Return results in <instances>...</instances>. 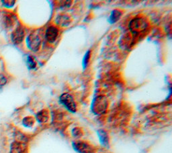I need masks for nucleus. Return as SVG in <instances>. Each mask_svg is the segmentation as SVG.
I'll return each instance as SVG.
<instances>
[{"mask_svg": "<svg viewBox=\"0 0 172 153\" xmlns=\"http://www.w3.org/2000/svg\"><path fill=\"white\" fill-rule=\"evenodd\" d=\"M40 30H34L28 35L26 38V46L32 52H36L39 50L41 43H42V38H41Z\"/></svg>", "mask_w": 172, "mask_h": 153, "instance_id": "nucleus-1", "label": "nucleus"}, {"mask_svg": "<svg viewBox=\"0 0 172 153\" xmlns=\"http://www.w3.org/2000/svg\"><path fill=\"white\" fill-rule=\"evenodd\" d=\"M148 22L143 17H136L130 22L129 27L133 34H137L144 31L148 27Z\"/></svg>", "mask_w": 172, "mask_h": 153, "instance_id": "nucleus-2", "label": "nucleus"}, {"mask_svg": "<svg viewBox=\"0 0 172 153\" xmlns=\"http://www.w3.org/2000/svg\"><path fill=\"white\" fill-rule=\"evenodd\" d=\"M108 101L104 96H98L93 100L91 104V109L96 115L104 113L108 107Z\"/></svg>", "mask_w": 172, "mask_h": 153, "instance_id": "nucleus-3", "label": "nucleus"}, {"mask_svg": "<svg viewBox=\"0 0 172 153\" xmlns=\"http://www.w3.org/2000/svg\"><path fill=\"white\" fill-rule=\"evenodd\" d=\"M59 100L60 103L64 106L68 111L72 113H75L77 111V105L74 101L73 97L69 93H63L60 96Z\"/></svg>", "mask_w": 172, "mask_h": 153, "instance_id": "nucleus-4", "label": "nucleus"}, {"mask_svg": "<svg viewBox=\"0 0 172 153\" xmlns=\"http://www.w3.org/2000/svg\"><path fill=\"white\" fill-rule=\"evenodd\" d=\"M1 20L4 28L7 29H10L16 22L17 16L12 12L4 10L2 11L1 14Z\"/></svg>", "mask_w": 172, "mask_h": 153, "instance_id": "nucleus-5", "label": "nucleus"}, {"mask_svg": "<svg viewBox=\"0 0 172 153\" xmlns=\"http://www.w3.org/2000/svg\"><path fill=\"white\" fill-rule=\"evenodd\" d=\"M25 37V29L22 24H18L17 27L11 34V41L14 44H19L24 41Z\"/></svg>", "mask_w": 172, "mask_h": 153, "instance_id": "nucleus-6", "label": "nucleus"}, {"mask_svg": "<svg viewBox=\"0 0 172 153\" xmlns=\"http://www.w3.org/2000/svg\"><path fill=\"white\" fill-rule=\"evenodd\" d=\"M73 146L79 153H94V148L88 142L77 140L73 143Z\"/></svg>", "mask_w": 172, "mask_h": 153, "instance_id": "nucleus-7", "label": "nucleus"}, {"mask_svg": "<svg viewBox=\"0 0 172 153\" xmlns=\"http://www.w3.org/2000/svg\"><path fill=\"white\" fill-rule=\"evenodd\" d=\"M28 146L24 141L16 140L12 142L10 147V153H27Z\"/></svg>", "mask_w": 172, "mask_h": 153, "instance_id": "nucleus-8", "label": "nucleus"}, {"mask_svg": "<svg viewBox=\"0 0 172 153\" xmlns=\"http://www.w3.org/2000/svg\"><path fill=\"white\" fill-rule=\"evenodd\" d=\"M59 35V30L57 27L50 26L46 28L45 31V38L50 43H55Z\"/></svg>", "mask_w": 172, "mask_h": 153, "instance_id": "nucleus-9", "label": "nucleus"}, {"mask_svg": "<svg viewBox=\"0 0 172 153\" xmlns=\"http://www.w3.org/2000/svg\"><path fill=\"white\" fill-rule=\"evenodd\" d=\"M71 18L69 16L65 14L59 15L56 18L57 24L63 27H68L70 23H71Z\"/></svg>", "mask_w": 172, "mask_h": 153, "instance_id": "nucleus-10", "label": "nucleus"}, {"mask_svg": "<svg viewBox=\"0 0 172 153\" xmlns=\"http://www.w3.org/2000/svg\"><path fill=\"white\" fill-rule=\"evenodd\" d=\"M36 119L40 123H46L49 119V112L46 109H43L40 111L36 114Z\"/></svg>", "mask_w": 172, "mask_h": 153, "instance_id": "nucleus-11", "label": "nucleus"}, {"mask_svg": "<svg viewBox=\"0 0 172 153\" xmlns=\"http://www.w3.org/2000/svg\"><path fill=\"white\" fill-rule=\"evenodd\" d=\"M122 15V12L119 9H114L110 13V15L108 18V22L110 24H114L119 21Z\"/></svg>", "mask_w": 172, "mask_h": 153, "instance_id": "nucleus-12", "label": "nucleus"}, {"mask_svg": "<svg viewBox=\"0 0 172 153\" xmlns=\"http://www.w3.org/2000/svg\"><path fill=\"white\" fill-rule=\"evenodd\" d=\"M98 133L101 144H103L104 146H108V144H109V138H108L107 132L103 130H98Z\"/></svg>", "mask_w": 172, "mask_h": 153, "instance_id": "nucleus-13", "label": "nucleus"}, {"mask_svg": "<svg viewBox=\"0 0 172 153\" xmlns=\"http://www.w3.org/2000/svg\"><path fill=\"white\" fill-rule=\"evenodd\" d=\"M34 123L35 119L32 116H27L24 117L23 120H22V124H23L24 126L26 127H31L32 126H33Z\"/></svg>", "mask_w": 172, "mask_h": 153, "instance_id": "nucleus-14", "label": "nucleus"}, {"mask_svg": "<svg viewBox=\"0 0 172 153\" xmlns=\"http://www.w3.org/2000/svg\"><path fill=\"white\" fill-rule=\"evenodd\" d=\"M26 65L30 69H33L36 67V63L35 62L34 57L32 55H28L26 59Z\"/></svg>", "mask_w": 172, "mask_h": 153, "instance_id": "nucleus-15", "label": "nucleus"}, {"mask_svg": "<svg viewBox=\"0 0 172 153\" xmlns=\"http://www.w3.org/2000/svg\"><path fill=\"white\" fill-rule=\"evenodd\" d=\"M91 57V51L88 50L87 51V52L85 53V55L84 57V59H83V67H84V69H85L88 67V65L90 62Z\"/></svg>", "mask_w": 172, "mask_h": 153, "instance_id": "nucleus-16", "label": "nucleus"}, {"mask_svg": "<svg viewBox=\"0 0 172 153\" xmlns=\"http://www.w3.org/2000/svg\"><path fill=\"white\" fill-rule=\"evenodd\" d=\"M83 134H84V132H83L82 130L80 127H76L72 130V135L76 138H80V137L83 136Z\"/></svg>", "mask_w": 172, "mask_h": 153, "instance_id": "nucleus-17", "label": "nucleus"}, {"mask_svg": "<svg viewBox=\"0 0 172 153\" xmlns=\"http://www.w3.org/2000/svg\"><path fill=\"white\" fill-rule=\"evenodd\" d=\"M2 5L4 6V7L9 9L14 7L15 1H14V0H2Z\"/></svg>", "mask_w": 172, "mask_h": 153, "instance_id": "nucleus-18", "label": "nucleus"}, {"mask_svg": "<svg viewBox=\"0 0 172 153\" xmlns=\"http://www.w3.org/2000/svg\"><path fill=\"white\" fill-rule=\"evenodd\" d=\"M8 82V79L4 75L0 76V87H4Z\"/></svg>", "mask_w": 172, "mask_h": 153, "instance_id": "nucleus-19", "label": "nucleus"}, {"mask_svg": "<svg viewBox=\"0 0 172 153\" xmlns=\"http://www.w3.org/2000/svg\"><path fill=\"white\" fill-rule=\"evenodd\" d=\"M61 2L63 3V4H60V5H61L62 8H66L70 7V6H71V3H72L71 1H63Z\"/></svg>", "mask_w": 172, "mask_h": 153, "instance_id": "nucleus-20", "label": "nucleus"}]
</instances>
